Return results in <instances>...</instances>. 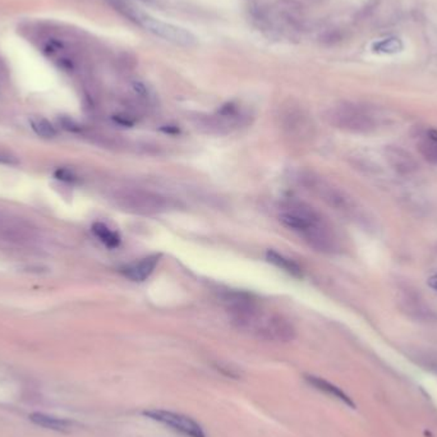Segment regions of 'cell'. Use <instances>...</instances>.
Returning a JSON list of instances; mask_svg holds the SVG:
<instances>
[{"label": "cell", "mask_w": 437, "mask_h": 437, "mask_svg": "<svg viewBox=\"0 0 437 437\" xmlns=\"http://www.w3.org/2000/svg\"><path fill=\"white\" fill-rule=\"evenodd\" d=\"M279 220L285 228L300 234L316 251L334 254L339 249L337 234L328 220L304 202L295 200L284 202Z\"/></svg>", "instance_id": "1"}, {"label": "cell", "mask_w": 437, "mask_h": 437, "mask_svg": "<svg viewBox=\"0 0 437 437\" xmlns=\"http://www.w3.org/2000/svg\"><path fill=\"white\" fill-rule=\"evenodd\" d=\"M229 315L238 328L267 341L289 343L297 335L295 328L288 320L278 313L264 312L257 302L229 311Z\"/></svg>", "instance_id": "2"}, {"label": "cell", "mask_w": 437, "mask_h": 437, "mask_svg": "<svg viewBox=\"0 0 437 437\" xmlns=\"http://www.w3.org/2000/svg\"><path fill=\"white\" fill-rule=\"evenodd\" d=\"M117 8L124 16H127L128 19L137 23L138 26L145 28L146 31L151 32L153 35L160 37V38H164L169 43H173V44H177V45L186 46V47L194 46L196 43H197V38L193 36V34H191L188 30L174 26L172 23H166V22H163L160 19H154V17L146 14V13L139 12L135 7L129 5L124 1H122L120 4H118Z\"/></svg>", "instance_id": "3"}, {"label": "cell", "mask_w": 437, "mask_h": 437, "mask_svg": "<svg viewBox=\"0 0 437 437\" xmlns=\"http://www.w3.org/2000/svg\"><path fill=\"white\" fill-rule=\"evenodd\" d=\"M117 202L120 208L141 215L164 214L175 209L177 206L172 199H168L155 192L145 191L139 188H129L119 192Z\"/></svg>", "instance_id": "4"}, {"label": "cell", "mask_w": 437, "mask_h": 437, "mask_svg": "<svg viewBox=\"0 0 437 437\" xmlns=\"http://www.w3.org/2000/svg\"><path fill=\"white\" fill-rule=\"evenodd\" d=\"M326 119L331 126L349 133L366 135L376 128L374 117L367 110L349 102H343L328 109Z\"/></svg>", "instance_id": "5"}, {"label": "cell", "mask_w": 437, "mask_h": 437, "mask_svg": "<svg viewBox=\"0 0 437 437\" xmlns=\"http://www.w3.org/2000/svg\"><path fill=\"white\" fill-rule=\"evenodd\" d=\"M300 182L306 190L317 196L320 200L339 212L352 215L357 212V205L353 199L346 192L335 187L334 184L325 181L319 175L313 173H303L300 175Z\"/></svg>", "instance_id": "6"}, {"label": "cell", "mask_w": 437, "mask_h": 437, "mask_svg": "<svg viewBox=\"0 0 437 437\" xmlns=\"http://www.w3.org/2000/svg\"><path fill=\"white\" fill-rule=\"evenodd\" d=\"M142 414L146 418L155 421L157 423L163 425L177 434H181L183 436L206 437V434L200 423L182 413L173 412V410L151 408V410H144Z\"/></svg>", "instance_id": "7"}, {"label": "cell", "mask_w": 437, "mask_h": 437, "mask_svg": "<svg viewBox=\"0 0 437 437\" xmlns=\"http://www.w3.org/2000/svg\"><path fill=\"white\" fill-rule=\"evenodd\" d=\"M245 119L246 115L240 111L237 105L228 104L218 110L216 115L205 119L202 122V127L206 128L209 133L227 135L240 127L245 123Z\"/></svg>", "instance_id": "8"}, {"label": "cell", "mask_w": 437, "mask_h": 437, "mask_svg": "<svg viewBox=\"0 0 437 437\" xmlns=\"http://www.w3.org/2000/svg\"><path fill=\"white\" fill-rule=\"evenodd\" d=\"M383 155L386 157V161L396 173L410 175L418 170L419 165L417 160L399 146H386L383 148Z\"/></svg>", "instance_id": "9"}, {"label": "cell", "mask_w": 437, "mask_h": 437, "mask_svg": "<svg viewBox=\"0 0 437 437\" xmlns=\"http://www.w3.org/2000/svg\"><path fill=\"white\" fill-rule=\"evenodd\" d=\"M282 124L289 136L302 138L310 133V122L306 117V113L298 107L289 105L282 111Z\"/></svg>", "instance_id": "10"}, {"label": "cell", "mask_w": 437, "mask_h": 437, "mask_svg": "<svg viewBox=\"0 0 437 437\" xmlns=\"http://www.w3.org/2000/svg\"><path fill=\"white\" fill-rule=\"evenodd\" d=\"M304 380L307 383H310L311 386L319 392L326 394L328 396L337 399V401L344 403L348 407L350 408H355V401H352V398L343 392L340 388H337V385L330 383L328 380L319 377V376H315V374H304Z\"/></svg>", "instance_id": "11"}, {"label": "cell", "mask_w": 437, "mask_h": 437, "mask_svg": "<svg viewBox=\"0 0 437 437\" xmlns=\"http://www.w3.org/2000/svg\"><path fill=\"white\" fill-rule=\"evenodd\" d=\"M159 258L160 255L147 256L141 261L124 267L122 273L133 282H144L151 273H154L156 265L159 262Z\"/></svg>", "instance_id": "12"}, {"label": "cell", "mask_w": 437, "mask_h": 437, "mask_svg": "<svg viewBox=\"0 0 437 437\" xmlns=\"http://www.w3.org/2000/svg\"><path fill=\"white\" fill-rule=\"evenodd\" d=\"M28 418L36 426L46 428V429H52V431H56V432H68L73 427L72 421L62 418V417H56V416L47 414V413H41V412L31 413L28 416Z\"/></svg>", "instance_id": "13"}, {"label": "cell", "mask_w": 437, "mask_h": 437, "mask_svg": "<svg viewBox=\"0 0 437 437\" xmlns=\"http://www.w3.org/2000/svg\"><path fill=\"white\" fill-rule=\"evenodd\" d=\"M266 258L270 264H273V266H276L278 269H282V271L285 273H291L295 278H301L302 269L300 267V265L295 264L293 260L285 257L282 254H278L275 251H269L266 254Z\"/></svg>", "instance_id": "14"}, {"label": "cell", "mask_w": 437, "mask_h": 437, "mask_svg": "<svg viewBox=\"0 0 437 437\" xmlns=\"http://www.w3.org/2000/svg\"><path fill=\"white\" fill-rule=\"evenodd\" d=\"M404 310L408 311V313L421 320H429L431 317H434V313L432 311L427 309L425 306L423 302H421L418 300L417 295H408V297H404Z\"/></svg>", "instance_id": "15"}, {"label": "cell", "mask_w": 437, "mask_h": 437, "mask_svg": "<svg viewBox=\"0 0 437 437\" xmlns=\"http://www.w3.org/2000/svg\"><path fill=\"white\" fill-rule=\"evenodd\" d=\"M92 233L108 248H117L120 245V237L118 233L113 232L104 223H95L92 225Z\"/></svg>", "instance_id": "16"}, {"label": "cell", "mask_w": 437, "mask_h": 437, "mask_svg": "<svg viewBox=\"0 0 437 437\" xmlns=\"http://www.w3.org/2000/svg\"><path fill=\"white\" fill-rule=\"evenodd\" d=\"M30 124L37 136L43 138H54L58 133L54 126L45 118H32L30 120Z\"/></svg>", "instance_id": "17"}, {"label": "cell", "mask_w": 437, "mask_h": 437, "mask_svg": "<svg viewBox=\"0 0 437 437\" xmlns=\"http://www.w3.org/2000/svg\"><path fill=\"white\" fill-rule=\"evenodd\" d=\"M401 49H403V43L401 38H396V37L383 38L374 45V52L383 53V54H394L401 52Z\"/></svg>", "instance_id": "18"}, {"label": "cell", "mask_w": 437, "mask_h": 437, "mask_svg": "<svg viewBox=\"0 0 437 437\" xmlns=\"http://www.w3.org/2000/svg\"><path fill=\"white\" fill-rule=\"evenodd\" d=\"M54 177L58 181H62V182L71 183L76 181V175L73 173L71 169H67V168H59L55 170Z\"/></svg>", "instance_id": "19"}, {"label": "cell", "mask_w": 437, "mask_h": 437, "mask_svg": "<svg viewBox=\"0 0 437 437\" xmlns=\"http://www.w3.org/2000/svg\"><path fill=\"white\" fill-rule=\"evenodd\" d=\"M60 123H62V126H63L64 129H67V131H72V132H74V131H78V128H77L78 126H77L73 120H71V119L62 118Z\"/></svg>", "instance_id": "20"}, {"label": "cell", "mask_w": 437, "mask_h": 437, "mask_svg": "<svg viewBox=\"0 0 437 437\" xmlns=\"http://www.w3.org/2000/svg\"><path fill=\"white\" fill-rule=\"evenodd\" d=\"M17 161L10 155L0 154V164H16Z\"/></svg>", "instance_id": "21"}, {"label": "cell", "mask_w": 437, "mask_h": 437, "mask_svg": "<svg viewBox=\"0 0 437 437\" xmlns=\"http://www.w3.org/2000/svg\"><path fill=\"white\" fill-rule=\"evenodd\" d=\"M428 287L431 288V289H434V291H437V275H434V276H431L429 279H428Z\"/></svg>", "instance_id": "22"}]
</instances>
